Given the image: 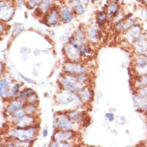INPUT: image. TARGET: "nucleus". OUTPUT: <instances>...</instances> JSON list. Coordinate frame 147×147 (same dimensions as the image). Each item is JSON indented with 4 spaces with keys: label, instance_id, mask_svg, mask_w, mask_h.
<instances>
[{
    "label": "nucleus",
    "instance_id": "6e6552de",
    "mask_svg": "<svg viewBox=\"0 0 147 147\" xmlns=\"http://www.w3.org/2000/svg\"><path fill=\"white\" fill-rule=\"evenodd\" d=\"M72 7L75 9L76 12L78 14H83L84 12V8L80 2V0H73L72 2Z\"/></svg>",
    "mask_w": 147,
    "mask_h": 147
},
{
    "label": "nucleus",
    "instance_id": "a211bd4d",
    "mask_svg": "<svg viewBox=\"0 0 147 147\" xmlns=\"http://www.w3.org/2000/svg\"><path fill=\"white\" fill-rule=\"evenodd\" d=\"M47 134V131L46 130H44L43 132V137H46Z\"/></svg>",
    "mask_w": 147,
    "mask_h": 147
},
{
    "label": "nucleus",
    "instance_id": "423d86ee",
    "mask_svg": "<svg viewBox=\"0 0 147 147\" xmlns=\"http://www.w3.org/2000/svg\"><path fill=\"white\" fill-rule=\"evenodd\" d=\"M21 107H23V104L19 102V101H15L12 102L10 106H8V109H7V112H9V114H14L15 113L18 109H19Z\"/></svg>",
    "mask_w": 147,
    "mask_h": 147
},
{
    "label": "nucleus",
    "instance_id": "9d476101",
    "mask_svg": "<svg viewBox=\"0 0 147 147\" xmlns=\"http://www.w3.org/2000/svg\"><path fill=\"white\" fill-rule=\"evenodd\" d=\"M52 0H42L41 1V4H40V8L43 11H46L48 9L49 6H50Z\"/></svg>",
    "mask_w": 147,
    "mask_h": 147
},
{
    "label": "nucleus",
    "instance_id": "2eb2a0df",
    "mask_svg": "<svg viewBox=\"0 0 147 147\" xmlns=\"http://www.w3.org/2000/svg\"><path fill=\"white\" fill-rule=\"evenodd\" d=\"M6 84H7V81L5 80H3L1 81V94H4L5 88H6Z\"/></svg>",
    "mask_w": 147,
    "mask_h": 147
},
{
    "label": "nucleus",
    "instance_id": "1a4fd4ad",
    "mask_svg": "<svg viewBox=\"0 0 147 147\" xmlns=\"http://www.w3.org/2000/svg\"><path fill=\"white\" fill-rule=\"evenodd\" d=\"M62 19L65 22H70L72 19V15L71 12L67 9H63L62 10Z\"/></svg>",
    "mask_w": 147,
    "mask_h": 147
},
{
    "label": "nucleus",
    "instance_id": "f257e3e1",
    "mask_svg": "<svg viewBox=\"0 0 147 147\" xmlns=\"http://www.w3.org/2000/svg\"><path fill=\"white\" fill-rule=\"evenodd\" d=\"M35 129L33 128H27V129H22V130L16 131L15 134L17 138L21 139L23 141H28L31 139H33V134L35 133Z\"/></svg>",
    "mask_w": 147,
    "mask_h": 147
},
{
    "label": "nucleus",
    "instance_id": "7ed1b4c3",
    "mask_svg": "<svg viewBox=\"0 0 147 147\" xmlns=\"http://www.w3.org/2000/svg\"><path fill=\"white\" fill-rule=\"evenodd\" d=\"M6 13H7V18H6V20H8L9 19H11L12 17L13 14H14V10L9 5L6 4L4 3H2V4H1V16H2V19L4 18L5 15H6Z\"/></svg>",
    "mask_w": 147,
    "mask_h": 147
},
{
    "label": "nucleus",
    "instance_id": "9b49d317",
    "mask_svg": "<svg viewBox=\"0 0 147 147\" xmlns=\"http://www.w3.org/2000/svg\"><path fill=\"white\" fill-rule=\"evenodd\" d=\"M118 5H116L115 3H112L108 7V12L111 15H114L116 13L118 12Z\"/></svg>",
    "mask_w": 147,
    "mask_h": 147
},
{
    "label": "nucleus",
    "instance_id": "dca6fc26",
    "mask_svg": "<svg viewBox=\"0 0 147 147\" xmlns=\"http://www.w3.org/2000/svg\"><path fill=\"white\" fill-rule=\"evenodd\" d=\"M20 76H21L23 79H24L27 82H28V83H31V84H34V83H35V81H33L32 80H31V79H27V78H26L25 76H23L22 74H20Z\"/></svg>",
    "mask_w": 147,
    "mask_h": 147
},
{
    "label": "nucleus",
    "instance_id": "f03ea898",
    "mask_svg": "<svg viewBox=\"0 0 147 147\" xmlns=\"http://www.w3.org/2000/svg\"><path fill=\"white\" fill-rule=\"evenodd\" d=\"M73 136V133L71 132H68V131H59V132H56L55 135L53 136V138L55 141H58V142H63V141H66L67 139H70Z\"/></svg>",
    "mask_w": 147,
    "mask_h": 147
},
{
    "label": "nucleus",
    "instance_id": "4468645a",
    "mask_svg": "<svg viewBox=\"0 0 147 147\" xmlns=\"http://www.w3.org/2000/svg\"><path fill=\"white\" fill-rule=\"evenodd\" d=\"M33 93V91L31 89H27V90H26L25 92H23V93H22L21 97H23V98H27V97L31 96Z\"/></svg>",
    "mask_w": 147,
    "mask_h": 147
},
{
    "label": "nucleus",
    "instance_id": "39448f33",
    "mask_svg": "<svg viewBox=\"0 0 147 147\" xmlns=\"http://www.w3.org/2000/svg\"><path fill=\"white\" fill-rule=\"evenodd\" d=\"M55 125L56 127L65 130H69L71 128V124L66 118H56L55 120Z\"/></svg>",
    "mask_w": 147,
    "mask_h": 147
},
{
    "label": "nucleus",
    "instance_id": "f8f14e48",
    "mask_svg": "<svg viewBox=\"0 0 147 147\" xmlns=\"http://www.w3.org/2000/svg\"><path fill=\"white\" fill-rule=\"evenodd\" d=\"M41 1L42 0H29L27 2V7L29 6L30 8H33V7H36L39 3H41Z\"/></svg>",
    "mask_w": 147,
    "mask_h": 147
},
{
    "label": "nucleus",
    "instance_id": "f3484780",
    "mask_svg": "<svg viewBox=\"0 0 147 147\" xmlns=\"http://www.w3.org/2000/svg\"><path fill=\"white\" fill-rule=\"evenodd\" d=\"M105 117L109 118V120L110 121V122L114 121V115H113L112 114H105Z\"/></svg>",
    "mask_w": 147,
    "mask_h": 147
},
{
    "label": "nucleus",
    "instance_id": "0eeeda50",
    "mask_svg": "<svg viewBox=\"0 0 147 147\" xmlns=\"http://www.w3.org/2000/svg\"><path fill=\"white\" fill-rule=\"evenodd\" d=\"M59 19V14L56 11H51V12L48 15V17L47 19V23L50 24H54Z\"/></svg>",
    "mask_w": 147,
    "mask_h": 147
},
{
    "label": "nucleus",
    "instance_id": "ddd939ff",
    "mask_svg": "<svg viewBox=\"0 0 147 147\" xmlns=\"http://www.w3.org/2000/svg\"><path fill=\"white\" fill-rule=\"evenodd\" d=\"M97 19H98V22H100L101 23L105 22V20L106 19V14L104 12L99 13L97 15Z\"/></svg>",
    "mask_w": 147,
    "mask_h": 147
},
{
    "label": "nucleus",
    "instance_id": "20e7f679",
    "mask_svg": "<svg viewBox=\"0 0 147 147\" xmlns=\"http://www.w3.org/2000/svg\"><path fill=\"white\" fill-rule=\"evenodd\" d=\"M65 70L73 75H80L83 71V67L76 63H67L65 66Z\"/></svg>",
    "mask_w": 147,
    "mask_h": 147
}]
</instances>
